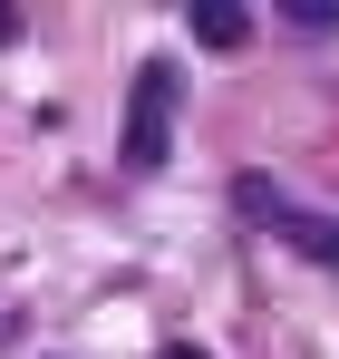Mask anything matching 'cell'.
<instances>
[{
	"mask_svg": "<svg viewBox=\"0 0 339 359\" xmlns=\"http://www.w3.org/2000/svg\"><path fill=\"white\" fill-rule=\"evenodd\" d=\"M174 117H184V68L146 59V68H136V97H126V136H116L126 175H155V165L174 156Z\"/></svg>",
	"mask_w": 339,
	"mask_h": 359,
	"instance_id": "cell-1",
	"label": "cell"
},
{
	"mask_svg": "<svg viewBox=\"0 0 339 359\" xmlns=\"http://www.w3.org/2000/svg\"><path fill=\"white\" fill-rule=\"evenodd\" d=\"M242 214H262L282 252H300V262H320V272H339V214H310V204H282V194H272L262 175H242Z\"/></svg>",
	"mask_w": 339,
	"mask_h": 359,
	"instance_id": "cell-2",
	"label": "cell"
},
{
	"mask_svg": "<svg viewBox=\"0 0 339 359\" xmlns=\"http://www.w3.org/2000/svg\"><path fill=\"white\" fill-rule=\"evenodd\" d=\"M184 29H194L204 49H242L252 20H242V0H184Z\"/></svg>",
	"mask_w": 339,
	"mask_h": 359,
	"instance_id": "cell-3",
	"label": "cell"
},
{
	"mask_svg": "<svg viewBox=\"0 0 339 359\" xmlns=\"http://www.w3.org/2000/svg\"><path fill=\"white\" fill-rule=\"evenodd\" d=\"M291 29H339V0H282Z\"/></svg>",
	"mask_w": 339,
	"mask_h": 359,
	"instance_id": "cell-4",
	"label": "cell"
},
{
	"mask_svg": "<svg viewBox=\"0 0 339 359\" xmlns=\"http://www.w3.org/2000/svg\"><path fill=\"white\" fill-rule=\"evenodd\" d=\"M10 39H20V0H0V49H10Z\"/></svg>",
	"mask_w": 339,
	"mask_h": 359,
	"instance_id": "cell-5",
	"label": "cell"
},
{
	"mask_svg": "<svg viewBox=\"0 0 339 359\" xmlns=\"http://www.w3.org/2000/svg\"><path fill=\"white\" fill-rule=\"evenodd\" d=\"M165 359H204V350H184V340H174V350H165Z\"/></svg>",
	"mask_w": 339,
	"mask_h": 359,
	"instance_id": "cell-6",
	"label": "cell"
}]
</instances>
